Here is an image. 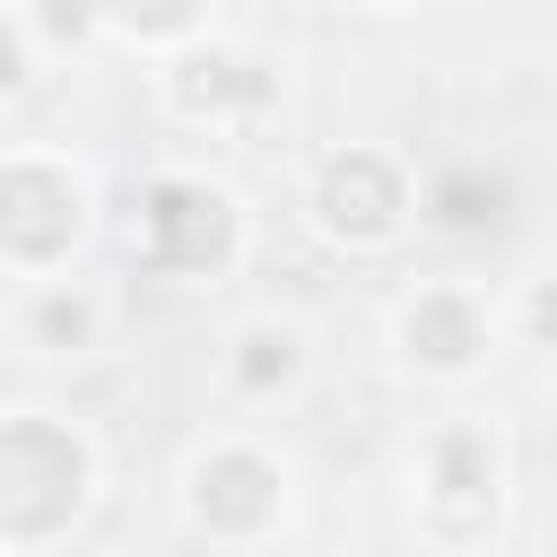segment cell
Here are the masks:
<instances>
[{
	"label": "cell",
	"instance_id": "obj_1",
	"mask_svg": "<svg viewBox=\"0 0 557 557\" xmlns=\"http://www.w3.org/2000/svg\"><path fill=\"white\" fill-rule=\"evenodd\" d=\"M87 487V453L61 426H0V522L9 531H52L78 513Z\"/></svg>",
	"mask_w": 557,
	"mask_h": 557
},
{
	"label": "cell",
	"instance_id": "obj_2",
	"mask_svg": "<svg viewBox=\"0 0 557 557\" xmlns=\"http://www.w3.org/2000/svg\"><path fill=\"white\" fill-rule=\"evenodd\" d=\"M70 235H78V183L52 174V165H9L0 174V244L26 252V261H44Z\"/></svg>",
	"mask_w": 557,
	"mask_h": 557
},
{
	"label": "cell",
	"instance_id": "obj_3",
	"mask_svg": "<svg viewBox=\"0 0 557 557\" xmlns=\"http://www.w3.org/2000/svg\"><path fill=\"white\" fill-rule=\"evenodd\" d=\"M148 252L174 270H200L226 252V200L200 183H157L148 191Z\"/></svg>",
	"mask_w": 557,
	"mask_h": 557
},
{
	"label": "cell",
	"instance_id": "obj_4",
	"mask_svg": "<svg viewBox=\"0 0 557 557\" xmlns=\"http://www.w3.org/2000/svg\"><path fill=\"white\" fill-rule=\"evenodd\" d=\"M400 339H409V357H426V366H470V357L487 348V322H479V305H470L461 287H426V296L400 313Z\"/></svg>",
	"mask_w": 557,
	"mask_h": 557
},
{
	"label": "cell",
	"instance_id": "obj_5",
	"mask_svg": "<svg viewBox=\"0 0 557 557\" xmlns=\"http://www.w3.org/2000/svg\"><path fill=\"white\" fill-rule=\"evenodd\" d=\"M278 513V479H270V461H252V453H218V461H200V522H235V531H252V522H270Z\"/></svg>",
	"mask_w": 557,
	"mask_h": 557
},
{
	"label": "cell",
	"instance_id": "obj_6",
	"mask_svg": "<svg viewBox=\"0 0 557 557\" xmlns=\"http://www.w3.org/2000/svg\"><path fill=\"white\" fill-rule=\"evenodd\" d=\"M322 209H331V226L383 235V226H392V209H400V183H392V165H383V157H339V165H331V183H322Z\"/></svg>",
	"mask_w": 557,
	"mask_h": 557
},
{
	"label": "cell",
	"instance_id": "obj_7",
	"mask_svg": "<svg viewBox=\"0 0 557 557\" xmlns=\"http://www.w3.org/2000/svg\"><path fill=\"white\" fill-rule=\"evenodd\" d=\"M487 479H496V453H487L479 426L435 435V487H444V496H487Z\"/></svg>",
	"mask_w": 557,
	"mask_h": 557
},
{
	"label": "cell",
	"instance_id": "obj_8",
	"mask_svg": "<svg viewBox=\"0 0 557 557\" xmlns=\"http://www.w3.org/2000/svg\"><path fill=\"white\" fill-rule=\"evenodd\" d=\"M531 331H540V339H557V287H540V296H531Z\"/></svg>",
	"mask_w": 557,
	"mask_h": 557
},
{
	"label": "cell",
	"instance_id": "obj_9",
	"mask_svg": "<svg viewBox=\"0 0 557 557\" xmlns=\"http://www.w3.org/2000/svg\"><path fill=\"white\" fill-rule=\"evenodd\" d=\"M9 78H17V35L0 26V87H9Z\"/></svg>",
	"mask_w": 557,
	"mask_h": 557
}]
</instances>
